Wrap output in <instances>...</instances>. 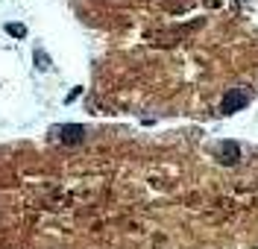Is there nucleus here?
Returning a JSON list of instances; mask_svg holds the SVG:
<instances>
[{"label":"nucleus","instance_id":"1","mask_svg":"<svg viewBox=\"0 0 258 249\" xmlns=\"http://www.w3.org/2000/svg\"><path fill=\"white\" fill-rule=\"evenodd\" d=\"M249 100H252V91L249 88H232L223 97L220 109H223L226 115H235V112H241L243 106H249Z\"/></svg>","mask_w":258,"mask_h":249},{"label":"nucleus","instance_id":"2","mask_svg":"<svg viewBox=\"0 0 258 249\" xmlns=\"http://www.w3.org/2000/svg\"><path fill=\"white\" fill-rule=\"evenodd\" d=\"M53 135L64 141V144H80L82 138H85V129H82L80 123H68V126H53Z\"/></svg>","mask_w":258,"mask_h":249},{"label":"nucleus","instance_id":"4","mask_svg":"<svg viewBox=\"0 0 258 249\" xmlns=\"http://www.w3.org/2000/svg\"><path fill=\"white\" fill-rule=\"evenodd\" d=\"M35 67H38V70H50V56L41 47L35 50Z\"/></svg>","mask_w":258,"mask_h":249},{"label":"nucleus","instance_id":"5","mask_svg":"<svg viewBox=\"0 0 258 249\" xmlns=\"http://www.w3.org/2000/svg\"><path fill=\"white\" fill-rule=\"evenodd\" d=\"M6 35H12V38H24V35H27V27H24V24H6Z\"/></svg>","mask_w":258,"mask_h":249},{"label":"nucleus","instance_id":"3","mask_svg":"<svg viewBox=\"0 0 258 249\" xmlns=\"http://www.w3.org/2000/svg\"><path fill=\"white\" fill-rule=\"evenodd\" d=\"M217 152H220V164H235V161L241 158V147H238V141H223V144L217 147Z\"/></svg>","mask_w":258,"mask_h":249}]
</instances>
